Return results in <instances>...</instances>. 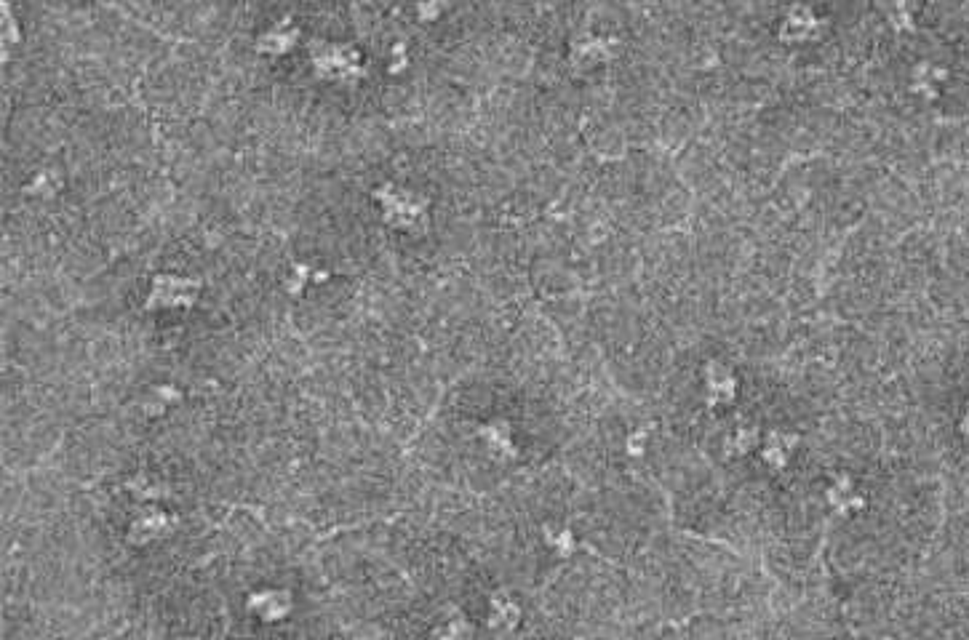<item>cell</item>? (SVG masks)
<instances>
[{
  "mask_svg": "<svg viewBox=\"0 0 969 640\" xmlns=\"http://www.w3.org/2000/svg\"><path fill=\"white\" fill-rule=\"evenodd\" d=\"M964 427H967V432H969V416H967V422H964Z\"/></svg>",
  "mask_w": 969,
  "mask_h": 640,
  "instance_id": "1",
  "label": "cell"
}]
</instances>
